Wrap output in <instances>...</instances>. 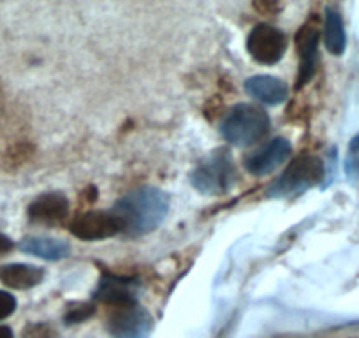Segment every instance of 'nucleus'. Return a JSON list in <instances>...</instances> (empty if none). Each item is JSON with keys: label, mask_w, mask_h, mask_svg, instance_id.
Segmentation results:
<instances>
[{"label": "nucleus", "mask_w": 359, "mask_h": 338, "mask_svg": "<svg viewBox=\"0 0 359 338\" xmlns=\"http://www.w3.org/2000/svg\"><path fill=\"white\" fill-rule=\"evenodd\" d=\"M0 338H15L13 330L8 326H0Z\"/></svg>", "instance_id": "21"}, {"label": "nucleus", "mask_w": 359, "mask_h": 338, "mask_svg": "<svg viewBox=\"0 0 359 338\" xmlns=\"http://www.w3.org/2000/svg\"><path fill=\"white\" fill-rule=\"evenodd\" d=\"M324 178V164L319 157L303 155L294 158L284 173L269 185L266 196L273 199L291 198L303 194L313 185L320 184Z\"/></svg>", "instance_id": "4"}, {"label": "nucleus", "mask_w": 359, "mask_h": 338, "mask_svg": "<svg viewBox=\"0 0 359 338\" xmlns=\"http://www.w3.org/2000/svg\"><path fill=\"white\" fill-rule=\"evenodd\" d=\"M154 326V317L140 305L118 306L106 323L113 338H150Z\"/></svg>", "instance_id": "6"}, {"label": "nucleus", "mask_w": 359, "mask_h": 338, "mask_svg": "<svg viewBox=\"0 0 359 338\" xmlns=\"http://www.w3.org/2000/svg\"><path fill=\"white\" fill-rule=\"evenodd\" d=\"M20 250L30 254V256L41 257L46 261L65 259L71 252L67 241L57 240V238H41L29 236L20 241Z\"/></svg>", "instance_id": "14"}, {"label": "nucleus", "mask_w": 359, "mask_h": 338, "mask_svg": "<svg viewBox=\"0 0 359 338\" xmlns=\"http://www.w3.org/2000/svg\"><path fill=\"white\" fill-rule=\"evenodd\" d=\"M324 46L334 57H341L347 50L344 18L334 8H326V15H324Z\"/></svg>", "instance_id": "15"}, {"label": "nucleus", "mask_w": 359, "mask_h": 338, "mask_svg": "<svg viewBox=\"0 0 359 338\" xmlns=\"http://www.w3.org/2000/svg\"><path fill=\"white\" fill-rule=\"evenodd\" d=\"M69 231L79 240L99 241L116 236L118 233H122V227H120L118 219L113 212L95 210V212L79 213L69 224Z\"/></svg>", "instance_id": "7"}, {"label": "nucleus", "mask_w": 359, "mask_h": 338, "mask_svg": "<svg viewBox=\"0 0 359 338\" xmlns=\"http://www.w3.org/2000/svg\"><path fill=\"white\" fill-rule=\"evenodd\" d=\"M29 219L36 224L53 227L64 222L69 215V201L58 192H48L34 199L29 206Z\"/></svg>", "instance_id": "11"}, {"label": "nucleus", "mask_w": 359, "mask_h": 338, "mask_svg": "<svg viewBox=\"0 0 359 338\" xmlns=\"http://www.w3.org/2000/svg\"><path fill=\"white\" fill-rule=\"evenodd\" d=\"M44 278V270L34 264L13 263L0 266V282L6 288L18 289V291H27L36 285H39Z\"/></svg>", "instance_id": "13"}, {"label": "nucleus", "mask_w": 359, "mask_h": 338, "mask_svg": "<svg viewBox=\"0 0 359 338\" xmlns=\"http://www.w3.org/2000/svg\"><path fill=\"white\" fill-rule=\"evenodd\" d=\"M13 248V241L9 240L6 234L0 233V256H4V254H8L9 250Z\"/></svg>", "instance_id": "20"}, {"label": "nucleus", "mask_w": 359, "mask_h": 338, "mask_svg": "<svg viewBox=\"0 0 359 338\" xmlns=\"http://www.w3.org/2000/svg\"><path fill=\"white\" fill-rule=\"evenodd\" d=\"M291 151L292 147L285 137H275L261 150L254 151L245 158V169L255 177H264L280 168L291 157Z\"/></svg>", "instance_id": "9"}, {"label": "nucleus", "mask_w": 359, "mask_h": 338, "mask_svg": "<svg viewBox=\"0 0 359 338\" xmlns=\"http://www.w3.org/2000/svg\"><path fill=\"white\" fill-rule=\"evenodd\" d=\"M168 210V194L157 187L144 185L120 198L111 212L118 219L126 236H143L161 226Z\"/></svg>", "instance_id": "1"}, {"label": "nucleus", "mask_w": 359, "mask_h": 338, "mask_svg": "<svg viewBox=\"0 0 359 338\" xmlns=\"http://www.w3.org/2000/svg\"><path fill=\"white\" fill-rule=\"evenodd\" d=\"M16 310V298L6 291H0V320L8 319Z\"/></svg>", "instance_id": "19"}, {"label": "nucleus", "mask_w": 359, "mask_h": 338, "mask_svg": "<svg viewBox=\"0 0 359 338\" xmlns=\"http://www.w3.org/2000/svg\"><path fill=\"white\" fill-rule=\"evenodd\" d=\"M95 313V305L90 302H81V303H71V305L65 309L64 313V323L65 324H79L85 323L86 319Z\"/></svg>", "instance_id": "17"}, {"label": "nucleus", "mask_w": 359, "mask_h": 338, "mask_svg": "<svg viewBox=\"0 0 359 338\" xmlns=\"http://www.w3.org/2000/svg\"><path fill=\"white\" fill-rule=\"evenodd\" d=\"M247 51L262 65H275L287 51V37L277 27L259 23L247 37Z\"/></svg>", "instance_id": "5"}, {"label": "nucleus", "mask_w": 359, "mask_h": 338, "mask_svg": "<svg viewBox=\"0 0 359 338\" xmlns=\"http://www.w3.org/2000/svg\"><path fill=\"white\" fill-rule=\"evenodd\" d=\"M245 90L250 97L257 99L262 104L277 106L287 99L289 88L282 79L275 78V76H252L245 81Z\"/></svg>", "instance_id": "12"}, {"label": "nucleus", "mask_w": 359, "mask_h": 338, "mask_svg": "<svg viewBox=\"0 0 359 338\" xmlns=\"http://www.w3.org/2000/svg\"><path fill=\"white\" fill-rule=\"evenodd\" d=\"M23 338H58L57 331L44 323L29 324L23 330Z\"/></svg>", "instance_id": "18"}, {"label": "nucleus", "mask_w": 359, "mask_h": 338, "mask_svg": "<svg viewBox=\"0 0 359 338\" xmlns=\"http://www.w3.org/2000/svg\"><path fill=\"white\" fill-rule=\"evenodd\" d=\"M94 298L97 302L106 303V305L115 306V309H118V306L137 305L140 284L133 277L104 273L101 277V280H99L97 289L94 292Z\"/></svg>", "instance_id": "8"}, {"label": "nucleus", "mask_w": 359, "mask_h": 338, "mask_svg": "<svg viewBox=\"0 0 359 338\" xmlns=\"http://www.w3.org/2000/svg\"><path fill=\"white\" fill-rule=\"evenodd\" d=\"M319 43L320 32L316 27L305 25L296 34V48L299 53V72L296 88H303L316 74L319 64Z\"/></svg>", "instance_id": "10"}, {"label": "nucleus", "mask_w": 359, "mask_h": 338, "mask_svg": "<svg viewBox=\"0 0 359 338\" xmlns=\"http://www.w3.org/2000/svg\"><path fill=\"white\" fill-rule=\"evenodd\" d=\"M269 116L262 108L254 104H236L222 120L220 133L234 147H252L268 134Z\"/></svg>", "instance_id": "2"}, {"label": "nucleus", "mask_w": 359, "mask_h": 338, "mask_svg": "<svg viewBox=\"0 0 359 338\" xmlns=\"http://www.w3.org/2000/svg\"><path fill=\"white\" fill-rule=\"evenodd\" d=\"M238 180L236 164L226 148L212 151L192 171V187L205 196H220L229 192Z\"/></svg>", "instance_id": "3"}, {"label": "nucleus", "mask_w": 359, "mask_h": 338, "mask_svg": "<svg viewBox=\"0 0 359 338\" xmlns=\"http://www.w3.org/2000/svg\"><path fill=\"white\" fill-rule=\"evenodd\" d=\"M344 168L348 182L359 185V134H355L351 140V143H348Z\"/></svg>", "instance_id": "16"}]
</instances>
